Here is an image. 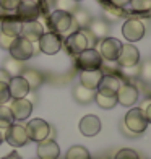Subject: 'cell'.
<instances>
[{
  "label": "cell",
  "instance_id": "obj_21",
  "mask_svg": "<svg viewBox=\"0 0 151 159\" xmlns=\"http://www.w3.org/2000/svg\"><path fill=\"white\" fill-rule=\"evenodd\" d=\"M103 71L101 70H81L80 73V84H83L85 88L89 89H98V86L103 80Z\"/></svg>",
  "mask_w": 151,
  "mask_h": 159
},
{
  "label": "cell",
  "instance_id": "obj_2",
  "mask_svg": "<svg viewBox=\"0 0 151 159\" xmlns=\"http://www.w3.org/2000/svg\"><path fill=\"white\" fill-rule=\"evenodd\" d=\"M124 125L130 130L132 133L135 135H140L143 132H146V127H148V120L145 117V114L140 107H133L125 114V119H124Z\"/></svg>",
  "mask_w": 151,
  "mask_h": 159
},
{
  "label": "cell",
  "instance_id": "obj_25",
  "mask_svg": "<svg viewBox=\"0 0 151 159\" xmlns=\"http://www.w3.org/2000/svg\"><path fill=\"white\" fill-rule=\"evenodd\" d=\"M21 76L26 80V83H28V86H30V89H38L39 86L42 84V75L39 73L38 70L25 68V71L21 73Z\"/></svg>",
  "mask_w": 151,
  "mask_h": 159
},
{
  "label": "cell",
  "instance_id": "obj_9",
  "mask_svg": "<svg viewBox=\"0 0 151 159\" xmlns=\"http://www.w3.org/2000/svg\"><path fill=\"white\" fill-rule=\"evenodd\" d=\"M122 50V42L116 38H106L101 41V46L98 52L101 54L103 60H109V62H116L117 57Z\"/></svg>",
  "mask_w": 151,
  "mask_h": 159
},
{
  "label": "cell",
  "instance_id": "obj_23",
  "mask_svg": "<svg viewBox=\"0 0 151 159\" xmlns=\"http://www.w3.org/2000/svg\"><path fill=\"white\" fill-rule=\"evenodd\" d=\"M94 96H96V91L85 88L83 84H78L73 88V98L78 104H89L94 101Z\"/></svg>",
  "mask_w": 151,
  "mask_h": 159
},
{
  "label": "cell",
  "instance_id": "obj_38",
  "mask_svg": "<svg viewBox=\"0 0 151 159\" xmlns=\"http://www.w3.org/2000/svg\"><path fill=\"white\" fill-rule=\"evenodd\" d=\"M140 109L143 111V114H145V117L148 120V124H151V101H145V102L141 104Z\"/></svg>",
  "mask_w": 151,
  "mask_h": 159
},
{
  "label": "cell",
  "instance_id": "obj_18",
  "mask_svg": "<svg viewBox=\"0 0 151 159\" xmlns=\"http://www.w3.org/2000/svg\"><path fill=\"white\" fill-rule=\"evenodd\" d=\"M8 91H10V98L21 99L30 94L31 89L23 76H11V80L8 81Z\"/></svg>",
  "mask_w": 151,
  "mask_h": 159
},
{
  "label": "cell",
  "instance_id": "obj_4",
  "mask_svg": "<svg viewBox=\"0 0 151 159\" xmlns=\"http://www.w3.org/2000/svg\"><path fill=\"white\" fill-rule=\"evenodd\" d=\"M25 128H26L28 138H30L31 141H36V143H41V141L47 140L50 136V125L47 124L46 120H42V119L30 120L25 125Z\"/></svg>",
  "mask_w": 151,
  "mask_h": 159
},
{
  "label": "cell",
  "instance_id": "obj_1",
  "mask_svg": "<svg viewBox=\"0 0 151 159\" xmlns=\"http://www.w3.org/2000/svg\"><path fill=\"white\" fill-rule=\"evenodd\" d=\"M8 52H10L11 59H16L20 62H25V60H30L31 57H33L34 46H33V42H30L28 39L18 36V38H13Z\"/></svg>",
  "mask_w": 151,
  "mask_h": 159
},
{
  "label": "cell",
  "instance_id": "obj_16",
  "mask_svg": "<svg viewBox=\"0 0 151 159\" xmlns=\"http://www.w3.org/2000/svg\"><path fill=\"white\" fill-rule=\"evenodd\" d=\"M122 78L120 76H116V75H104L101 83L98 86V93H103V94H107V96H116L119 88L122 86Z\"/></svg>",
  "mask_w": 151,
  "mask_h": 159
},
{
  "label": "cell",
  "instance_id": "obj_22",
  "mask_svg": "<svg viewBox=\"0 0 151 159\" xmlns=\"http://www.w3.org/2000/svg\"><path fill=\"white\" fill-rule=\"evenodd\" d=\"M93 36H94V39H106L107 34H109V25H107V21L104 20H91L89 26L86 28Z\"/></svg>",
  "mask_w": 151,
  "mask_h": 159
},
{
  "label": "cell",
  "instance_id": "obj_5",
  "mask_svg": "<svg viewBox=\"0 0 151 159\" xmlns=\"http://www.w3.org/2000/svg\"><path fill=\"white\" fill-rule=\"evenodd\" d=\"M76 65L81 70H99L103 65V57L98 52V49L89 47L76 55Z\"/></svg>",
  "mask_w": 151,
  "mask_h": 159
},
{
  "label": "cell",
  "instance_id": "obj_29",
  "mask_svg": "<svg viewBox=\"0 0 151 159\" xmlns=\"http://www.w3.org/2000/svg\"><path fill=\"white\" fill-rule=\"evenodd\" d=\"M65 159H91V154H89V151L86 149L85 146L75 144V146H71L67 151Z\"/></svg>",
  "mask_w": 151,
  "mask_h": 159
},
{
  "label": "cell",
  "instance_id": "obj_32",
  "mask_svg": "<svg viewBox=\"0 0 151 159\" xmlns=\"http://www.w3.org/2000/svg\"><path fill=\"white\" fill-rule=\"evenodd\" d=\"M120 75H124L127 78H136L140 76V63L133 65V67H120Z\"/></svg>",
  "mask_w": 151,
  "mask_h": 159
},
{
  "label": "cell",
  "instance_id": "obj_40",
  "mask_svg": "<svg viewBox=\"0 0 151 159\" xmlns=\"http://www.w3.org/2000/svg\"><path fill=\"white\" fill-rule=\"evenodd\" d=\"M114 3V7H117V8H122V7L125 5H130V0H111Z\"/></svg>",
  "mask_w": 151,
  "mask_h": 159
},
{
  "label": "cell",
  "instance_id": "obj_7",
  "mask_svg": "<svg viewBox=\"0 0 151 159\" xmlns=\"http://www.w3.org/2000/svg\"><path fill=\"white\" fill-rule=\"evenodd\" d=\"M145 31L146 28L145 25L141 23L140 20H127L124 26H122V34H124V38L130 42V44H133V42L143 39V36H145Z\"/></svg>",
  "mask_w": 151,
  "mask_h": 159
},
{
  "label": "cell",
  "instance_id": "obj_14",
  "mask_svg": "<svg viewBox=\"0 0 151 159\" xmlns=\"http://www.w3.org/2000/svg\"><path fill=\"white\" fill-rule=\"evenodd\" d=\"M117 102H120L125 107H132L138 101V88L132 83H122V86L117 91Z\"/></svg>",
  "mask_w": 151,
  "mask_h": 159
},
{
  "label": "cell",
  "instance_id": "obj_30",
  "mask_svg": "<svg viewBox=\"0 0 151 159\" xmlns=\"http://www.w3.org/2000/svg\"><path fill=\"white\" fill-rule=\"evenodd\" d=\"M78 2L75 0H57V10H62V11H67V13H73L75 10H78Z\"/></svg>",
  "mask_w": 151,
  "mask_h": 159
},
{
  "label": "cell",
  "instance_id": "obj_10",
  "mask_svg": "<svg viewBox=\"0 0 151 159\" xmlns=\"http://www.w3.org/2000/svg\"><path fill=\"white\" fill-rule=\"evenodd\" d=\"M41 15L39 3L36 0H21V3L16 8V16L23 21H36Z\"/></svg>",
  "mask_w": 151,
  "mask_h": 159
},
{
  "label": "cell",
  "instance_id": "obj_43",
  "mask_svg": "<svg viewBox=\"0 0 151 159\" xmlns=\"http://www.w3.org/2000/svg\"><path fill=\"white\" fill-rule=\"evenodd\" d=\"M75 2H81V0H75Z\"/></svg>",
  "mask_w": 151,
  "mask_h": 159
},
{
  "label": "cell",
  "instance_id": "obj_17",
  "mask_svg": "<svg viewBox=\"0 0 151 159\" xmlns=\"http://www.w3.org/2000/svg\"><path fill=\"white\" fill-rule=\"evenodd\" d=\"M60 148L55 143V140L47 138L44 141L38 143V157L39 159H59Z\"/></svg>",
  "mask_w": 151,
  "mask_h": 159
},
{
  "label": "cell",
  "instance_id": "obj_11",
  "mask_svg": "<svg viewBox=\"0 0 151 159\" xmlns=\"http://www.w3.org/2000/svg\"><path fill=\"white\" fill-rule=\"evenodd\" d=\"M119 67H133L140 63V52L133 44H122V50L117 57Z\"/></svg>",
  "mask_w": 151,
  "mask_h": 159
},
{
  "label": "cell",
  "instance_id": "obj_35",
  "mask_svg": "<svg viewBox=\"0 0 151 159\" xmlns=\"http://www.w3.org/2000/svg\"><path fill=\"white\" fill-rule=\"evenodd\" d=\"M10 99H11V98H10V91H8V84L0 83V106L7 104Z\"/></svg>",
  "mask_w": 151,
  "mask_h": 159
},
{
  "label": "cell",
  "instance_id": "obj_31",
  "mask_svg": "<svg viewBox=\"0 0 151 159\" xmlns=\"http://www.w3.org/2000/svg\"><path fill=\"white\" fill-rule=\"evenodd\" d=\"M130 7L135 11H148L151 10V0H130Z\"/></svg>",
  "mask_w": 151,
  "mask_h": 159
},
{
  "label": "cell",
  "instance_id": "obj_36",
  "mask_svg": "<svg viewBox=\"0 0 151 159\" xmlns=\"http://www.w3.org/2000/svg\"><path fill=\"white\" fill-rule=\"evenodd\" d=\"M140 76L145 81H151V62H146L140 67Z\"/></svg>",
  "mask_w": 151,
  "mask_h": 159
},
{
  "label": "cell",
  "instance_id": "obj_41",
  "mask_svg": "<svg viewBox=\"0 0 151 159\" xmlns=\"http://www.w3.org/2000/svg\"><path fill=\"white\" fill-rule=\"evenodd\" d=\"M3 159H21V156H20L18 153H15V151H13V153H10L8 156H5Z\"/></svg>",
  "mask_w": 151,
  "mask_h": 159
},
{
  "label": "cell",
  "instance_id": "obj_24",
  "mask_svg": "<svg viewBox=\"0 0 151 159\" xmlns=\"http://www.w3.org/2000/svg\"><path fill=\"white\" fill-rule=\"evenodd\" d=\"M71 20H73V25L76 28H80V30H86V28L89 26L93 18H91V15L85 8H78V10H75L73 13H71Z\"/></svg>",
  "mask_w": 151,
  "mask_h": 159
},
{
  "label": "cell",
  "instance_id": "obj_6",
  "mask_svg": "<svg viewBox=\"0 0 151 159\" xmlns=\"http://www.w3.org/2000/svg\"><path fill=\"white\" fill-rule=\"evenodd\" d=\"M3 138H5V141L8 143L10 146H13V148L25 146V144L30 141L25 125H20V124H11L8 128L5 130Z\"/></svg>",
  "mask_w": 151,
  "mask_h": 159
},
{
  "label": "cell",
  "instance_id": "obj_28",
  "mask_svg": "<svg viewBox=\"0 0 151 159\" xmlns=\"http://www.w3.org/2000/svg\"><path fill=\"white\" fill-rule=\"evenodd\" d=\"M11 124H15V119H13V114L10 111V107L2 104L0 106V130L5 132Z\"/></svg>",
  "mask_w": 151,
  "mask_h": 159
},
{
  "label": "cell",
  "instance_id": "obj_27",
  "mask_svg": "<svg viewBox=\"0 0 151 159\" xmlns=\"http://www.w3.org/2000/svg\"><path fill=\"white\" fill-rule=\"evenodd\" d=\"M94 101L101 109H112V107H116L119 104L117 96H107V94H103V93H98V91H96Z\"/></svg>",
  "mask_w": 151,
  "mask_h": 159
},
{
  "label": "cell",
  "instance_id": "obj_37",
  "mask_svg": "<svg viewBox=\"0 0 151 159\" xmlns=\"http://www.w3.org/2000/svg\"><path fill=\"white\" fill-rule=\"evenodd\" d=\"M11 41H13V38H10V36H7V34H3L2 31H0V49L8 50L10 46H11Z\"/></svg>",
  "mask_w": 151,
  "mask_h": 159
},
{
  "label": "cell",
  "instance_id": "obj_12",
  "mask_svg": "<svg viewBox=\"0 0 151 159\" xmlns=\"http://www.w3.org/2000/svg\"><path fill=\"white\" fill-rule=\"evenodd\" d=\"M65 47H67L68 52L73 54V55H78L80 52H83L85 49H89V44H88V39H86V36H85V31L80 30V31L71 33L65 41Z\"/></svg>",
  "mask_w": 151,
  "mask_h": 159
},
{
  "label": "cell",
  "instance_id": "obj_20",
  "mask_svg": "<svg viewBox=\"0 0 151 159\" xmlns=\"http://www.w3.org/2000/svg\"><path fill=\"white\" fill-rule=\"evenodd\" d=\"M21 26H23V21L18 16H5L0 21V31L10 38H18L21 33Z\"/></svg>",
  "mask_w": 151,
  "mask_h": 159
},
{
  "label": "cell",
  "instance_id": "obj_13",
  "mask_svg": "<svg viewBox=\"0 0 151 159\" xmlns=\"http://www.w3.org/2000/svg\"><path fill=\"white\" fill-rule=\"evenodd\" d=\"M10 111L13 114V119H15V122H21V120H26L28 117L31 115L33 112V102L30 99L26 98H21V99H13L11 104L8 106Z\"/></svg>",
  "mask_w": 151,
  "mask_h": 159
},
{
  "label": "cell",
  "instance_id": "obj_15",
  "mask_svg": "<svg viewBox=\"0 0 151 159\" xmlns=\"http://www.w3.org/2000/svg\"><path fill=\"white\" fill-rule=\"evenodd\" d=\"M42 34H44V26H42L38 20L36 21H25L23 26H21V33H20L21 38L28 39L30 42H33V44L41 39Z\"/></svg>",
  "mask_w": 151,
  "mask_h": 159
},
{
  "label": "cell",
  "instance_id": "obj_33",
  "mask_svg": "<svg viewBox=\"0 0 151 159\" xmlns=\"http://www.w3.org/2000/svg\"><path fill=\"white\" fill-rule=\"evenodd\" d=\"M114 159H140V156H138L136 151H133L130 148H124V149L117 151V154H116Z\"/></svg>",
  "mask_w": 151,
  "mask_h": 159
},
{
  "label": "cell",
  "instance_id": "obj_26",
  "mask_svg": "<svg viewBox=\"0 0 151 159\" xmlns=\"http://www.w3.org/2000/svg\"><path fill=\"white\" fill-rule=\"evenodd\" d=\"M3 70L8 73L10 76H21V73L25 71V67H23V62H20L16 59H7L5 63H3Z\"/></svg>",
  "mask_w": 151,
  "mask_h": 159
},
{
  "label": "cell",
  "instance_id": "obj_42",
  "mask_svg": "<svg viewBox=\"0 0 151 159\" xmlns=\"http://www.w3.org/2000/svg\"><path fill=\"white\" fill-rule=\"evenodd\" d=\"M2 141H3V132L0 130V144H2Z\"/></svg>",
  "mask_w": 151,
  "mask_h": 159
},
{
  "label": "cell",
  "instance_id": "obj_39",
  "mask_svg": "<svg viewBox=\"0 0 151 159\" xmlns=\"http://www.w3.org/2000/svg\"><path fill=\"white\" fill-rule=\"evenodd\" d=\"M11 80V76L7 73V71L3 68H0V83H5V84H8V81Z\"/></svg>",
  "mask_w": 151,
  "mask_h": 159
},
{
  "label": "cell",
  "instance_id": "obj_8",
  "mask_svg": "<svg viewBox=\"0 0 151 159\" xmlns=\"http://www.w3.org/2000/svg\"><path fill=\"white\" fill-rule=\"evenodd\" d=\"M39 42V50L46 55H55L62 49V39L57 33H44L41 36Z\"/></svg>",
  "mask_w": 151,
  "mask_h": 159
},
{
  "label": "cell",
  "instance_id": "obj_3",
  "mask_svg": "<svg viewBox=\"0 0 151 159\" xmlns=\"http://www.w3.org/2000/svg\"><path fill=\"white\" fill-rule=\"evenodd\" d=\"M47 23H49V28L52 30V33L62 34V33H67V31L71 30V26H73V20H71V15L67 13V11L54 10L49 15Z\"/></svg>",
  "mask_w": 151,
  "mask_h": 159
},
{
  "label": "cell",
  "instance_id": "obj_19",
  "mask_svg": "<svg viewBox=\"0 0 151 159\" xmlns=\"http://www.w3.org/2000/svg\"><path fill=\"white\" fill-rule=\"evenodd\" d=\"M78 128L85 136H96L101 132V120L96 115H85L78 124Z\"/></svg>",
  "mask_w": 151,
  "mask_h": 159
},
{
  "label": "cell",
  "instance_id": "obj_34",
  "mask_svg": "<svg viewBox=\"0 0 151 159\" xmlns=\"http://www.w3.org/2000/svg\"><path fill=\"white\" fill-rule=\"evenodd\" d=\"M21 0H0V8L5 11H16Z\"/></svg>",
  "mask_w": 151,
  "mask_h": 159
}]
</instances>
